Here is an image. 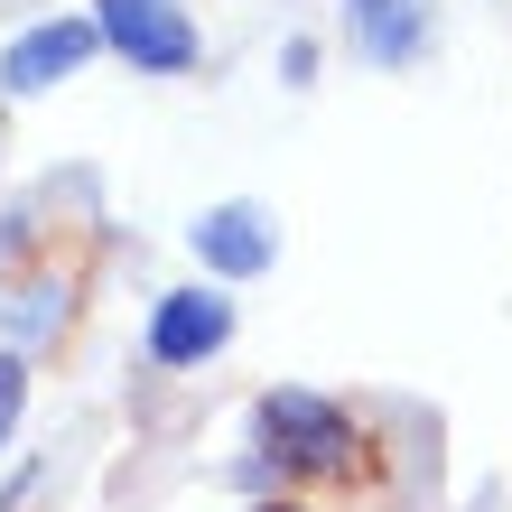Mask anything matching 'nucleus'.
I'll list each match as a JSON object with an SVG mask.
<instances>
[{
    "label": "nucleus",
    "instance_id": "9",
    "mask_svg": "<svg viewBox=\"0 0 512 512\" xmlns=\"http://www.w3.org/2000/svg\"><path fill=\"white\" fill-rule=\"evenodd\" d=\"M280 75H289V84H308V75H317V47H308V38H289V56H280Z\"/></svg>",
    "mask_w": 512,
    "mask_h": 512
},
{
    "label": "nucleus",
    "instance_id": "5",
    "mask_svg": "<svg viewBox=\"0 0 512 512\" xmlns=\"http://www.w3.org/2000/svg\"><path fill=\"white\" fill-rule=\"evenodd\" d=\"M94 47H103L94 19H38L28 38H10V56H0V94H47V84H66Z\"/></svg>",
    "mask_w": 512,
    "mask_h": 512
},
{
    "label": "nucleus",
    "instance_id": "2",
    "mask_svg": "<svg viewBox=\"0 0 512 512\" xmlns=\"http://www.w3.org/2000/svg\"><path fill=\"white\" fill-rule=\"evenodd\" d=\"M94 28L112 56H131V75H196L205 56L187 0H94Z\"/></svg>",
    "mask_w": 512,
    "mask_h": 512
},
{
    "label": "nucleus",
    "instance_id": "1",
    "mask_svg": "<svg viewBox=\"0 0 512 512\" xmlns=\"http://www.w3.org/2000/svg\"><path fill=\"white\" fill-rule=\"evenodd\" d=\"M252 429H261V457L280 466V475H298V485H326V494L382 485L373 429L345 401H326V391H261V401H252Z\"/></svg>",
    "mask_w": 512,
    "mask_h": 512
},
{
    "label": "nucleus",
    "instance_id": "7",
    "mask_svg": "<svg viewBox=\"0 0 512 512\" xmlns=\"http://www.w3.org/2000/svg\"><path fill=\"white\" fill-rule=\"evenodd\" d=\"M66 326H75V280H19L10 298H0V345H19V354H47V345H66Z\"/></svg>",
    "mask_w": 512,
    "mask_h": 512
},
{
    "label": "nucleus",
    "instance_id": "10",
    "mask_svg": "<svg viewBox=\"0 0 512 512\" xmlns=\"http://www.w3.org/2000/svg\"><path fill=\"white\" fill-rule=\"evenodd\" d=\"M252 512H317V503H298V494H280V503H252Z\"/></svg>",
    "mask_w": 512,
    "mask_h": 512
},
{
    "label": "nucleus",
    "instance_id": "6",
    "mask_svg": "<svg viewBox=\"0 0 512 512\" xmlns=\"http://www.w3.org/2000/svg\"><path fill=\"white\" fill-rule=\"evenodd\" d=\"M345 28L373 66H419L429 56V0H345Z\"/></svg>",
    "mask_w": 512,
    "mask_h": 512
},
{
    "label": "nucleus",
    "instance_id": "4",
    "mask_svg": "<svg viewBox=\"0 0 512 512\" xmlns=\"http://www.w3.org/2000/svg\"><path fill=\"white\" fill-rule=\"evenodd\" d=\"M187 243H196V261L215 270V280H261V270L280 261V224H270L252 196H233V205H205L187 224Z\"/></svg>",
    "mask_w": 512,
    "mask_h": 512
},
{
    "label": "nucleus",
    "instance_id": "8",
    "mask_svg": "<svg viewBox=\"0 0 512 512\" xmlns=\"http://www.w3.org/2000/svg\"><path fill=\"white\" fill-rule=\"evenodd\" d=\"M19 410H28V364H19V345H0V447H10Z\"/></svg>",
    "mask_w": 512,
    "mask_h": 512
},
{
    "label": "nucleus",
    "instance_id": "3",
    "mask_svg": "<svg viewBox=\"0 0 512 512\" xmlns=\"http://www.w3.org/2000/svg\"><path fill=\"white\" fill-rule=\"evenodd\" d=\"M224 345H233V298L224 289H168L159 308H149V364L187 373V364H205V354H224Z\"/></svg>",
    "mask_w": 512,
    "mask_h": 512
}]
</instances>
